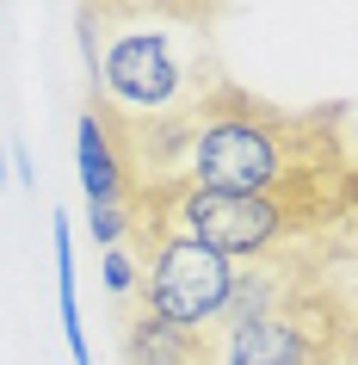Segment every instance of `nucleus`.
<instances>
[{
    "instance_id": "f257e3e1",
    "label": "nucleus",
    "mask_w": 358,
    "mask_h": 365,
    "mask_svg": "<svg viewBox=\"0 0 358 365\" xmlns=\"http://www.w3.org/2000/svg\"><path fill=\"white\" fill-rule=\"evenodd\" d=\"M124 161H130V192L191 186V192L247 198V192H278V186L315 180V173L358 168V143L346 106L290 112V106H272V99L223 81L179 124L124 143Z\"/></svg>"
},
{
    "instance_id": "f03ea898",
    "label": "nucleus",
    "mask_w": 358,
    "mask_h": 365,
    "mask_svg": "<svg viewBox=\"0 0 358 365\" xmlns=\"http://www.w3.org/2000/svg\"><path fill=\"white\" fill-rule=\"evenodd\" d=\"M80 62H87V112L105 118L117 143L167 130L223 87L210 25L186 13L80 6Z\"/></svg>"
},
{
    "instance_id": "7ed1b4c3",
    "label": "nucleus",
    "mask_w": 358,
    "mask_h": 365,
    "mask_svg": "<svg viewBox=\"0 0 358 365\" xmlns=\"http://www.w3.org/2000/svg\"><path fill=\"white\" fill-rule=\"evenodd\" d=\"M210 365H358V285L315 279L290 304L204 328Z\"/></svg>"
},
{
    "instance_id": "20e7f679",
    "label": "nucleus",
    "mask_w": 358,
    "mask_h": 365,
    "mask_svg": "<svg viewBox=\"0 0 358 365\" xmlns=\"http://www.w3.org/2000/svg\"><path fill=\"white\" fill-rule=\"evenodd\" d=\"M136 260H142V285H136L130 309H149L173 328H191L204 334L228 316V297H235V279H241V260L228 254H210L198 242H130Z\"/></svg>"
},
{
    "instance_id": "39448f33",
    "label": "nucleus",
    "mask_w": 358,
    "mask_h": 365,
    "mask_svg": "<svg viewBox=\"0 0 358 365\" xmlns=\"http://www.w3.org/2000/svg\"><path fill=\"white\" fill-rule=\"evenodd\" d=\"M75 168H80V186H87V205H130V161H124V143L105 130L99 112H80Z\"/></svg>"
},
{
    "instance_id": "423d86ee",
    "label": "nucleus",
    "mask_w": 358,
    "mask_h": 365,
    "mask_svg": "<svg viewBox=\"0 0 358 365\" xmlns=\"http://www.w3.org/2000/svg\"><path fill=\"white\" fill-rule=\"evenodd\" d=\"M124 365H210L204 334L191 328H173L149 309H124Z\"/></svg>"
},
{
    "instance_id": "0eeeda50",
    "label": "nucleus",
    "mask_w": 358,
    "mask_h": 365,
    "mask_svg": "<svg viewBox=\"0 0 358 365\" xmlns=\"http://www.w3.org/2000/svg\"><path fill=\"white\" fill-rule=\"evenodd\" d=\"M56 297H62V341H68V359L93 365V346H87V328H80V297H75V223L56 211Z\"/></svg>"
},
{
    "instance_id": "6e6552de",
    "label": "nucleus",
    "mask_w": 358,
    "mask_h": 365,
    "mask_svg": "<svg viewBox=\"0 0 358 365\" xmlns=\"http://www.w3.org/2000/svg\"><path fill=\"white\" fill-rule=\"evenodd\" d=\"M99 279H105V297H117V304L130 309L136 304V285H142V260H136V248H105Z\"/></svg>"
},
{
    "instance_id": "1a4fd4ad",
    "label": "nucleus",
    "mask_w": 358,
    "mask_h": 365,
    "mask_svg": "<svg viewBox=\"0 0 358 365\" xmlns=\"http://www.w3.org/2000/svg\"><path fill=\"white\" fill-rule=\"evenodd\" d=\"M87 223H93V242L99 248H130V235H136V217L130 205H87Z\"/></svg>"
},
{
    "instance_id": "9d476101",
    "label": "nucleus",
    "mask_w": 358,
    "mask_h": 365,
    "mask_svg": "<svg viewBox=\"0 0 358 365\" xmlns=\"http://www.w3.org/2000/svg\"><path fill=\"white\" fill-rule=\"evenodd\" d=\"M93 13H167V0H80Z\"/></svg>"
},
{
    "instance_id": "9b49d317",
    "label": "nucleus",
    "mask_w": 358,
    "mask_h": 365,
    "mask_svg": "<svg viewBox=\"0 0 358 365\" xmlns=\"http://www.w3.org/2000/svg\"><path fill=\"white\" fill-rule=\"evenodd\" d=\"M216 6H223V0H167V13H186V19H216Z\"/></svg>"
},
{
    "instance_id": "f8f14e48",
    "label": "nucleus",
    "mask_w": 358,
    "mask_h": 365,
    "mask_svg": "<svg viewBox=\"0 0 358 365\" xmlns=\"http://www.w3.org/2000/svg\"><path fill=\"white\" fill-rule=\"evenodd\" d=\"M0 180H6V136H0Z\"/></svg>"
}]
</instances>
